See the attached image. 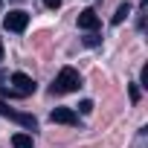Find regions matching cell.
Returning a JSON list of instances; mask_svg holds the SVG:
<instances>
[{"mask_svg": "<svg viewBox=\"0 0 148 148\" xmlns=\"http://www.w3.org/2000/svg\"><path fill=\"white\" fill-rule=\"evenodd\" d=\"M128 93H131V102H139V96H142V93H139V84H131Z\"/></svg>", "mask_w": 148, "mask_h": 148, "instance_id": "9c48e42d", "label": "cell"}, {"mask_svg": "<svg viewBox=\"0 0 148 148\" xmlns=\"http://www.w3.org/2000/svg\"><path fill=\"white\" fill-rule=\"evenodd\" d=\"M0 3H3V0H0Z\"/></svg>", "mask_w": 148, "mask_h": 148, "instance_id": "9a60e30c", "label": "cell"}, {"mask_svg": "<svg viewBox=\"0 0 148 148\" xmlns=\"http://www.w3.org/2000/svg\"><path fill=\"white\" fill-rule=\"evenodd\" d=\"M79 87H82V76H79V70H73V67H61L49 90L61 96V93H73V90H79Z\"/></svg>", "mask_w": 148, "mask_h": 148, "instance_id": "6da1fadb", "label": "cell"}, {"mask_svg": "<svg viewBox=\"0 0 148 148\" xmlns=\"http://www.w3.org/2000/svg\"><path fill=\"white\" fill-rule=\"evenodd\" d=\"M3 26H6L9 32H23V29L29 26V15L21 12V9H15V12H9V15L3 18Z\"/></svg>", "mask_w": 148, "mask_h": 148, "instance_id": "3957f363", "label": "cell"}, {"mask_svg": "<svg viewBox=\"0 0 148 148\" xmlns=\"http://www.w3.org/2000/svg\"><path fill=\"white\" fill-rule=\"evenodd\" d=\"M139 84L148 87V67H142V73H139Z\"/></svg>", "mask_w": 148, "mask_h": 148, "instance_id": "8fae6325", "label": "cell"}, {"mask_svg": "<svg viewBox=\"0 0 148 148\" xmlns=\"http://www.w3.org/2000/svg\"><path fill=\"white\" fill-rule=\"evenodd\" d=\"M61 3H64V0H44V6H47V9H58Z\"/></svg>", "mask_w": 148, "mask_h": 148, "instance_id": "7c38bea8", "label": "cell"}, {"mask_svg": "<svg viewBox=\"0 0 148 148\" xmlns=\"http://www.w3.org/2000/svg\"><path fill=\"white\" fill-rule=\"evenodd\" d=\"M12 90L18 93V96H32L35 93V82L26 76V73H12Z\"/></svg>", "mask_w": 148, "mask_h": 148, "instance_id": "277c9868", "label": "cell"}, {"mask_svg": "<svg viewBox=\"0 0 148 148\" xmlns=\"http://www.w3.org/2000/svg\"><path fill=\"white\" fill-rule=\"evenodd\" d=\"M49 119H52V122H58V125H79L76 110H70V108H55V110L49 113Z\"/></svg>", "mask_w": 148, "mask_h": 148, "instance_id": "5b68a950", "label": "cell"}, {"mask_svg": "<svg viewBox=\"0 0 148 148\" xmlns=\"http://www.w3.org/2000/svg\"><path fill=\"white\" fill-rule=\"evenodd\" d=\"M79 110H82V113H93V102H90V99H84V102L79 105Z\"/></svg>", "mask_w": 148, "mask_h": 148, "instance_id": "30bf717a", "label": "cell"}, {"mask_svg": "<svg viewBox=\"0 0 148 148\" xmlns=\"http://www.w3.org/2000/svg\"><path fill=\"white\" fill-rule=\"evenodd\" d=\"M128 15H131V3H122V6L116 9V15H113V21H110V23H113V26H119V23L128 18Z\"/></svg>", "mask_w": 148, "mask_h": 148, "instance_id": "52a82bcc", "label": "cell"}, {"mask_svg": "<svg viewBox=\"0 0 148 148\" xmlns=\"http://www.w3.org/2000/svg\"><path fill=\"white\" fill-rule=\"evenodd\" d=\"M84 44H87V47H96V44H99V35H87Z\"/></svg>", "mask_w": 148, "mask_h": 148, "instance_id": "4fadbf2b", "label": "cell"}, {"mask_svg": "<svg viewBox=\"0 0 148 148\" xmlns=\"http://www.w3.org/2000/svg\"><path fill=\"white\" fill-rule=\"evenodd\" d=\"M99 15L93 12V9H84V12H79V29H84V32H93V29H99Z\"/></svg>", "mask_w": 148, "mask_h": 148, "instance_id": "8992f818", "label": "cell"}, {"mask_svg": "<svg viewBox=\"0 0 148 148\" xmlns=\"http://www.w3.org/2000/svg\"><path fill=\"white\" fill-rule=\"evenodd\" d=\"M12 145L15 148H32V136L29 134H15L12 136Z\"/></svg>", "mask_w": 148, "mask_h": 148, "instance_id": "ba28073f", "label": "cell"}, {"mask_svg": "<svg viewBox=\"0 0 148 148\" xmlns=\"http://www.w3.org/2000/svg\"><path fill=\"white\" fill-rule=\"evenodd\" d=\"M0 61H3V44H0Z\"/></svg>", "mask_w": 148, "mask_h": 148, "instance_id": "5bb4252c", "label": "cell"}, {"mask_svg": "<svg viewBox=\"0 0 148 148\" xmlns=\"http://www.w3.org/2000/svg\"><path fill=\"white\" fill-rule=\"evenodd\" d=\"M0 116H6V119H12V122H18V125H23V128H29V131L38 128V119H35L32 113H21V110L9 108L3 99H0Z\"/></svg>", "mask_w": 148, "mask_h": 148, "instance_id": "7a4b0ae2", "label": "cell"}]
</instances>
